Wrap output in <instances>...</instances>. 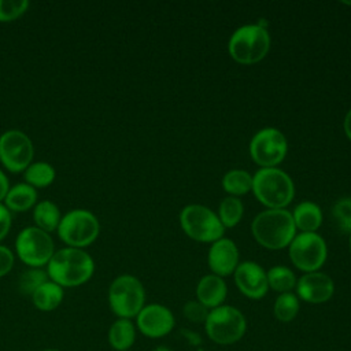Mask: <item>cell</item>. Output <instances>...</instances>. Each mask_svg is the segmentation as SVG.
Returning <instances> with one entry per match:
<instances>
[{
	"instance_id": "cell-1",
	"label": "cell",
	"mask_w": 351,
	"mask_h": 351,
	"mask_svg": "<svg viewBox=\"0 0 351 351\" xmlns=\"http://www.w3.org/2000/svg\"><path fill=\"white\" fill-rule=\"evenodd\" d=\"M93 270L92 256L82 248L74 247L56 251L47 265L48 277L60 287H78L92 277Z\"/></svg>"
},
{
	"instance_id": "cell-2",
	"label": "cell",
	"mask_w": 351,
	"mask_h": 351,
	"mask_svg": "<svg viewBox=\"0 0 351 351\" xmlns=\"http://www.w3.org/2000/svg\"><path fill=\"white\" fill-rule=\"evenodd\" d=\"M251 230L254 239L269 250L288 247L296 236L292 214L285 208H267L259 213L251 223Z\"/></svg>"
},
{
	"instance_id": "cell-3",
	"label": "cell",
	"mask_w": 351,
	"mask_h": 351,
	"mask_svg": "<svg viewBox=\"0 0 351 351\" xmlns=\"http://www.w3.org/2000/svg\"><path fill=\"white\" fill-rule=\"evenodd\" d=\"M252 192L263 206L285 208L293 199L295 186L284 170L262 167L252 176Z\"/></svg>"
},
{
	"instance_id": "cell-4",
	"label": "cell",
	"mask_w": 351,
	"mask_h": 351,
	"mask_svg": "<svg viewBox=\"0 0 351 351\" xmlns=\"http://www.w3.org/2000/svg\"><path fill=\"white\" fill-rule=\"evenodd\" d=\"M229 53L240 64H254L262 60L270 49V34L259 23L244 25L229 38Z\"/></svg>"
},
{
	"instance_id": "cell-5",
	"label": "cell",
	"mask_w": 351,
	"mask_h": 351,
	"mask_svg": "<svg viewBox=\"0 0 351 351\" xmlns=\"http://www.w3.org/2000/svg\"><path fill=\"white\" fill-rule=\"evenodd\" d=\"M182 230L200 243H214L223 237V225L218 215L202 204H188L180 213Z\"/></svg>"
},
{
	"instance_id": "cell-6",
	"label": "cell",
	"mask_w": 351,
	"mask_h": 351,
	"mask_svg": "<svg viewBox=\"0 0 351 351\" xmlns=\"http://www.w3.org/2000/svg\"><path fill=\"white\" fill-rule=\"evenodd\" d=\"M100 232V223L95 214L84 208L66 213L59 222L58 234L69 247L82 248L92 244Z\"/></svg>"
},
{
	"instance_id": "cell-7",
	"label": "cell",
	"mask_w": 351,
	"mask_h": 351,
	"mask_svg": "<svg viewBox=\"0 0 351 351\" xmlns=\"http://www.w3.org/2000/svg\"><path fill=\"white\" fill-rule=\"evenodd\" d=\"M144 287L134 276H118L110 285L108 302L111 310L121 318H132L144 307Z\"/></svg>"
},
{
	"instance_id": "cell-8",
	"label": "cell",
	"mask_w": 351,
	"mask_h": 351,
	"mask_svg": "<svg viewBox=\"0 0 351 351\" xmlns=\"http://www.w3.org/2000/svg\"><path fill=\"white\" fill-rule=\"evenodd\" d=\"M247 322L244 315L232 306L213 308L206 319L208 337L221 346H228L240 340L245 332Z\"/></svg>"
},
{
	"instance_id": "cell-9",
	"label": "cell",
	"mask_w": 351,
	"mask_h": 351,
	"mask_svg": "<svg viewBox=\"0 0 351 351\" xmlns=\"http://www.w3.org/2000/svg\"><path fill=\"white\" fill-rule=\"evenodd\" d=\"M15 250L19 259L30 267L48 265L49 259L55 254L52 237L48 232L37 226H27L18 233Z\"/></svg>"
},
{
	"instance_id": "cell-10",
	"label": "cell",
	"mask_w": 351,
	"mask_h": 351,
	"mask_svg": "<svg viewBox=\"0 0 351 351\" xmlns=\"http://www.w3.org/2000/svg\"><path fill=\"white\" fill-rule=\"evenodd\" d=\"M288 247L292 263L306 273L317 271L325 263L328 256L326 243L315 232L295 236Z\"/></svg>"
},
{
	"instance_id": "cell-11",
	"label": "cell",
	"mask_w": 351,
	"mask_h": 351,
	"mask_svg": "<svg viewBox=\"0 0 351 351\" xmlns=\"http://www.w3.org/2000/svg\"><path fill=\"white\" fill-rule=\"evenodd\" d=\"M33 143L25 132L10 129L0 136V162L7 170L12 173L26 170L33 160Z\"/></svg>"
},
{
	"instance_id": "cell-12",
	"label": "cell",
	"mask_w": 351,
	"mask_h": 351,
	"mask_svg": "<svg viewBox=\"0 0 351 351\" xmlns=\"http://www.w3.org/2000/svg\"><path fill=\"white\" fill-rule=\"evenodd\" d=\"M288 151L287 138L276 128H265L254 134L250 143V154L261 167H276Z\"/></svg>"
},
{
	"instance_id": "cell-13",
	"label": "cell",
	"mask_w": 351,
	"mask_h": 351,
	"mask_svg": "<svg viewBox=\"0 0 351 351\" xmlns=\"http://www.w3.org/2000/svg\"><path fill=\"white\" fill-rule=\"evenodd\" d=\"M234 282L240 292L251 299H261L266 295L269 284L266 271L255 262L245 261L234 270Z\"/></svg>"
},
{
	"instance_id": "cell-14",
	"label": "cell",
	"mask_w": 351,
	"mask_h": 351,
	"mask_svg": "<svg viewBox=\"0 0 351 351\" xmlns=\"http://www.w3.org/2000/svg\"><path fill=\"white\" fill-rule=\"evenodd\" d=\"M137 326L148 337H162L173 329L174 317L162 304H148L137 314Z\"/></svg>"
},
{
	"instance_id": "cell-15",
	"label": "cell",
	"mask_w": 351,
	"mask_h": 351,
	"mask_svg": "<svg viewBox=\"0 0 351 351\" xmlns=\"http://www.w3.org/2000/svg\"><path fill=\"white\" fill-rule=\"evenodd\" d=\"M296 291L299 298L307 303H324L329 300L335 292L332 278L321 271H311L303 274L296 281Z\"/></svg>"
},
{
	"instance_id": "cell-16",
	"label": "cell",
	"mask_w": 351,
	"mask_h": 351,
	"mask_svg": "<svg viewBox=\"0 0 351 351\" xmlns=\"http://www.w3.org/2000/svg\"><path fill=\"white\" fill-rule=\"evenodd\" d=\"M207 261L211 271L215 276H229L234 273L239 265V250L230 239L221 237L219 240L211 243Z\"/></svg>"
},
{
	"instance_id": "cell-17",
	"label": "cell",
	"mask_w": 351,
	"mask_h": 351,
	"mask_svg": "<svg viewBox=\"0 0 351 351\" xmlns=\"http://www.w3.org/2000/svg\"><path fill=\"white\" fill-rule=\"evenodd\" d=\"M226 292L228 288L225 281L222 277L215 274H207L200 278L196 288L197 302H200L207 308L219 307L226 298Z\"/></svg>"
},
{
	"instance_id": "cell-18",
	"label": "cell",
	"mask_w": 351,
	"mask_h": 351,
	"mask_svg": "<svg viewBox=\"0 0 351 351\" xmlns=\"http://www.w3.org/2000/svg\"><path fill=\"white\" fill-rule=\"evenodd\" d=\"M292 218L296 229H300L302 233H310L321 226L322 211L319 206L313 202H302L293 208Z\"/></svg>"
},
{
	"instance_id": "cell-19",
	"label": "cell",
	"mask_w": 351,
	"mask_h": 351,
	"mask_svg": "<svg viewBox=\"0 0 351 351\" xmlns=\"http://www.w3.org/2000/svg\"><path fill=\"white\" fill-rule=\"evenodd\" d=\"M37 200V191L32 185L26 182H19L11 186L7 192V196L4 199V206L10 211H26Z\"/></svg>"
},
{
	"instance_id": "cell-20",
	"label": "cell",
	"mask_w": 351,
	"mask_h": 351,
	"mask_svg": "<svg viewBox=\"0 0 351 351\" xmlns=\"http://www.w3.org/2000/svg\"><path fill=\"white\" fill-rule=\"evenodd\" d=\"M63 299V288L53 281L40 285L32 295V300L38 310L51 311L56 308Z\"/></svg>"
},
{
	"instance_id": "cell-21",
	"label": "cell",
	"mask_w": 351,
	"mask_h": 351,
	"mask_svg": "<svg viewBox=\"0 0 351 351\" xmlns=\"http://www.w3.org/2000/svg\"><path fill=\"white\" fill-rule=\"evenodd\" d=\"M134 326L126 318L117 319L110 330H108V340L110 344L118 351H126L134 341Z\"/></svg>"
},
{
	"instance_id": "cell-22",
	"label": "cell",
	"mask_w": 351,
	"mask_h": 351,
	"mask_svg": "<svg viewBox=\"0 0 351 351\" xmlns=\"http://www.w3.org/2000/svg\"><path fill=\"white\" fill-rule=\"evenodd\" d=\"M33 218H34L37 228L49 233V232L58 229L62 217H60V211H59L58 206L53 202L43 200L34 207Z\"/></svg>"
},
{
	"instance_id": "cell-23",
	"label": "cell",
	"mask_w": 351,
	"mask_h": 351,
	"mask_svg": "<svg viewBox=\"0 0 351 351\" xmlns=\"http://www.w3.org/2000/svg\"><path fill=\"white\" fill-rule=\"evenodd\" d=\"M222 188L229 196H241L252 191V176L241 169L228 171L222 177Z\"/></svg>"
},
{
	"instance_id": "cell-24",
	"label": "cell",
	"mask_w": 351,
	"mask_h": 351,
	"mask_svg": "<svg viewBox=\"0 0 351 351\" xmlns=\"http://www.w3.org/2000/svg\"><path fill=\"white\" fill-rule=\"evenodd\" d=\"M55 169L48 162H34L25 170V181L33 188H45L55 180Z\"/></svg>"
},
{
	"instance_id": "cell-25",
	"label": "cell",
	"mask_w": 351,
	"mask_h": 351,
	"mask_svg": "<svg viewBox=\"0 0 351 351\" xmlns=\"http://www.w3.org/2000/svg\"><path fill=\"white\" fill-rule=\"evenodd\" d=\"M243 203L236 196H228L219 203L218 218L223 228H233L236 226L241 217H243Z\"/></svg>"
},
{
	"instance_id": "cell-26",
	"label": "cell",
	"mask_w": 351,
	"mask_h": 351,
	"mask_svg": "<svg viewBox=\"0 0 351 351\" xmlns=\"http://www.w3.org/2000/svg\"><path fill=\"white\" fill-rule=\"evenodd\" d=\"M267 284L271 289L285 293L296 287V278L291 269L285 266H273L267 273Z\"/></svg>"
},
{
	"instance_id": "cell-27",
	"label": "cell",
	"mask_w": 351,
	"mask_h": 351,
	"mask_svg": "<svg viewBox=\"0 0 351 351\" xmlns=\"http://www.w3.org/2000/svg\"><path fill=\"white\" fill-rule=\"evenodd\" d=\"M299 311V300L292 292L281 293L274 303V315L281 322L292 321Z\"/></svg>"
},
{
	"instance_id": "cell-28",
	"label": "cell",
	"mask_w": 351,
	"mask_h": 351,
	"mask_svg": "<svg viewBox=\"0 0 351 351\" xmlns=\"http://www.w3.org/2000/svg\"><path fill=\"white\" fill-rule=\"evenodd\" d=\"M48 281V274L47 271L41 270L40 267H30L25 270L18 280V288L22 293L25 295H33V292L43 285L44 282Z\"/></svg>"
},
{
	"instance_id": "cell-29",
	"label": "cell",
	"mask_w": 351,
	"mask_h": 351,
	"mask_svg": "<svg viewBox=\"0 0 351 351\" xmlns=\"http://www.w3.org/2000/svg\"><path fill=\"white\" fill-rule=\"evenodd\" d=\"M332 217L343 233H351V197L339 199L332 207Z\"/></svg>"
},
{
	"instance_id": "cell-30",
	"label": "cell",
	"mask_w": 351,
	"mask_h": 351,
	"mask_svg": "<svg viewBox=\"0 0 351 351\" xmlns=\"http://www.w3.org/2000/svg\"><path fill=\"white\" fill-rule=\"evenodd\" d=\"M27 7V0H0V22H8L19 18Z\"/></svg>"
},
{
	"instance_id": "cell-31",
	"label": "cell",
	"mask_w": 351,
	"mask_h": 351,
	"mask_svg": "<svg viewBox=\"0 0 351 351\" xmlns=\"http://www.w3.org/2000/svg\"><path fill=\"white\" fill-rule=\"evenodd\" d=\"M208 310L207 307H204L200 302H195V300H191V302H186L185 306H184V315L192 321V322H206L207 319V315H208Z\"/></svg>"
},
{
	"instance_id": "cell-32",
	"label": "cell",
	"mask_w": 351,
	"mask_h": 351,
	"mask_svg": "<svg viewBox=\"0 0 351 351\" xmlns=\"http://www.w3.org/2000/svg\"><path fill=\"white\" fill-rule=\"evenodd\" d=\"M14 266V254L5 245L0 244V277L5 276Z\"/></svg>"
},
{
	"instance_id": "cell-33",
	"label": "cell",
	"mask_w": 351,
	"mask_h": 351,
	"mask_svg": "<svg viewBox=\"0 0 351 351\" xmlns=\"http://www.w3.org/2000/svg\"><path fill=\"white\" fill-rule=\"evenodd\" d=\"M11 228V211L0 203V241L7 236Z\"/></svg>"
},
{
	"instance_id": "cell-34",
	"label": "cell",
	"mask_w": 351,
	"mask_h": 351,
	"mask_svg": "<svg viewBox=\"0 0 351 351\" xmlns=\"http://www.w3.org/2000/svg\"><path fill=\"white\" fill-rule=\"evenodd\" d=\"M8 189H10L8 178H7V176L0 170V203H1V200L5 199Z\"/></svg>"
},
{
	"instance_id": "cell-35",
	"label": "cell",
	"mask_w": 351,
	"mask_h": 351,
	"mask_svg": "<svg viewBox=\"0 0 351 351\" xmlns=\"http://www.w3.org/2000/svg\"><path fill=\"white\" fill-rule=\"evenodd\" d=\"M343 128H344V133L346 136L350 138L351 141V108L348 110V112L344 117V122H343Z\"/></svg>"
},
{
	"instance_id": "cell-36",
	"label": "cell",
	"mask_w": 351,
	"mask_h": 351,
	"mask_svg": "<svg viewBox=\"0 0 351 351\" xmlns=\"http://www.w3.org/2000/svg\"><path fill=\"white\" fill-rule=\"evenodd\" d=\"M192 344H195V346H197L199 344V341H200V337L195 333V332H191V330H186V329H182V332H181Z\"/></svg>"
},
{
	"instance_id": "cell-37",
	"label": "cell",
	"mask_w": 351,
	"mask_h": 351,
	"mask_svg": "<svg viewBox=\"0 0 351 351\" xmlns=\"http://www.w3.org/2000/svg\"><path fill=\"white\" fill-rule=\"evenodd\" d=\"M154 351H173V350H170V348H167L165 346H160V347H156Z\"/></svg>"
},
{
	"instance_id": "cell-38",
	"label": "cell",
	"mask_w": 351,
	"mask_h": 351,
	"mask_svg": "<svg viewBox=\"0 0 351 351\" xmlns=\"http://www.w3.org/2000/svg\"><path fill=\"white\" fill-rule=\"evenodd\" d=\"M350 250H351V233H350Z\"/></svg>"
},
{
	"instance_id": "cell-39",
	"label": "cell",
	"mask_w": 351,
	"mask_h": 351,
	"mask_svg": "<svg viewBox=\"0 0 351 351\" xmlns=\"http://www.w3.org/2000/svg\"><path fill=\"white\" fill-rule=\"evenodd\" d=\"M196 351H206V350H200V348H199V350H196Z\"/></svg>"
},
{
	"instance_id": "cell-40",
	"label": "cell",
	"mask_w": 351,
	"mask_h": 351,
	"mask_svg": "<svg viewBox=\"0 0 351 351\" xmlns=\"http://www.w3.org/2000/svg\"><path fill=\"white\" fill-rule=\"evenodd\" d=\"M47 351H53V350H47Z\"/></svg>"
}]
</instances>
